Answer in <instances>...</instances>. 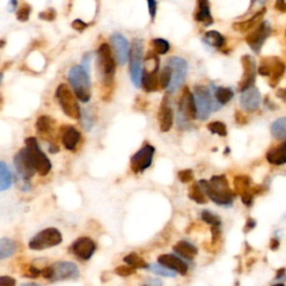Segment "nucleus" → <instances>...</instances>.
<instances>
[{"instance_id":"nucleus-11","label":"nucleus","mask_w":286,"mask_h":286,"mask_svg":"<svg viewBox=\"0 0 286 286\" xmlns=\"http://www.w3.org/2000/svg\"><path fill=\"white\" fill-rule=\"evenodd\" d=\"M258 72L263 76L270 77V86H276L285 72V64L277 57H266L262 60Z\"/></svg>"},{"instance_id":"nucleus-41","label":"nucleus","mask_w":286,"mask_h":286,"mask_svg":"<svg viewBox=\"0 0 286 286\" xmlns=\"http://www.w3.org/2000/svg\"><path fill=\"white\" fill-rule=\"evenodd\" d=\"M30 13H32V6L27 2H22L21 5L19 6L17 11V19L19 21L25 22L29 19Z\"/></svg>"},{"instance_id":"nucleus-7","label":"nucleus","mask_w":286,"mask_h":286,"mask_svg":"<svg viewBox=\"0 0 286 286\" xmlns=\"http://www.w3.org/2000/svg\"><path fill=\"white\" fill-rule=\"evenodd\" d=\"M63 242V236L56 228H46L30 239L29 248L33 250H42L60 245Z\"/></svg>"},{"instance_id":"nucleus-33","label":"nucleus","mask_w":286,"mask_h":286,"mask_svg":"<svg viewBox=\"0 0 286 286\" xmlns=\"http://www.w3.org/2000/svg\"><path fill=\"white\" fill-rule=\"evenodd\" d=\"M13 177L5 162H0V190L5 191L10 188Z\"/></svg>"},{"instance_id":"nucleus-20","label":"nucleus","mask_w":286,"mask_h":286,"mask_svg":"<svg viewBox=\"0 0 286 286\" xmlns=\"http://www.w3.org/2000/svg\"><path fill=\"white\" fill-rule=\"evenodd\" d=\"M14 164H15V168H16L17 176L27 181H29L30 178L36 173L35 169L33 168V165L30 164L28 158H27L26 156L25 149L19 150V151L15 154Z\"/></svg>"},{"instance_id":"nucleus-53","label":"nucleus","mask_w":286,"mask_h":286,"mask_svg":"<svg viewBox=\"0 0 286 286\" xmlns=\"http://www.w3.org/2000/svg\"><path fill=\"white\" fill-rule=\"evenodd\" d=\"M235 120H236V122H237L238 124H241V125L246 124V123L248 122V120H247L246 115L243 114L241 111H236V113H235Z\"/></svg>"},{"instance_id":"nucleus-25","label":"nucleus","mask_w":286,"mask_h":286,"mask_svg":"<svg viewBox=\"0 0 286 286\" xmlns=\"http://www.w3.org/2000/svg\"><path fill=\"white\" fill-rule=\"evenodd\" d=\"M196 21L204 22L206 26L211 25L214 22L211 13H210V5L207 0H199L197 3V9L194 15Z\"/></svg>"},{"instance_id":"nucleus-27","label":"nucleus","mask_w":286,"mask_h":286,"mask_svg":"<svg viewBox=\"0 0 286 286\" xmlns=\"http://www.w3.org/2000/svg\"><path fill=\"white\" fill-rule=\"evenodd\" d=\"M173 250H175L178 255H180L181 257H184L185 260L189 261H192L197 255H198V249H197V247L185 241L178 242L177 244L173 246Z\"/></svg>"},{"instance_id":"nucleus-21","label":"nucleus","mask_w":286,"mask_h":286,"mask_svg":"<svg viewBox=\"0 0 286 286\" xmlns=\"http://www.w3.org/2000/svg\"><path fill=\"white\" fill-rule=\"evenodd\" d=\"M158 264L164 266L172 272H177L181 275H185L188 273V265L180 260L179 257L175 256L172 254H162L158 257Z\"/></svg>"},{"instance_id":"nucleus-63","label":"nucleus","mask_w":286,"mask_h":286,"mask_svg":"<svg viewBox=\"0 0 286 286\" xmlns=\"http://www.w3.org/2000/svg\"><path fill=\"white\" fill-rule=\"evenodd\" d=\"M143 286H146V285H143Z\"/></svg>"},{"instance_id":"nucleus-61","label":"nucleus","mask_w":286,"mask_h":286,"mask_svg":"<svg viewBox=\"0 0 286 286\" xmlns=\"http://www.w3.org/2000/svg\"><path fill=\"white\" fill-rule=\"evenodd\" d=\"M3 46H5V41L1 40V47H3Z\"/></svg>"},{"instance_id":"nucleus-37","label":"nucleus","mask_w":286,"mask_h":286,"mask_svg":"<svg viewBox=\"0 0 286 286\" xmlns=\"http://www.w3.org/2000/svg\"><path fill=\"white\" fill-rule=\"evenodd\" d=\"M151 46L153 47V52L157 55H164L170 51V44L162 38H154L151 41Z\"/></svg>"},{"instance_id":"nucleus-45","label":"nucleus","mask_w":286,"mask_h":286,"mask_svg":"<svg viewBox=\"0 0 286 286\" xmlns=\"http://www.w3.org/2000/svg\"><path fill=\"white\" fill-rule=\"evenodd\" d=\"M56 16H57L56 11L54 10L53 8H48L47 10L41 11V13H40V15H38V17L42 19V20H47V21L55 20Z\"/></svg>"},{"instance_id":"nucleus-18","label":"nucleus","mask_w":286,"mask_h":286,"mask_svg":"<svg viewBox=\"0 0 286 286\" xmlns=\"http://www.w3.org/2000/svg\"><path fill=\"white\" fill-rule=\"evenodd\" d=\"M54 278L53 281L76 280L80 276L79 267L72 262H59L53 265Z\"/></svg>"},{"instance_id":"nucleus-17","label":"nucleus","mask_w":286,"mask_h":286,"mask_svg":"<svg viewBox=\"0 0 286 286\" xmlns=\"http://www.w3.org/2000/svg\"><path fill=\"white\" fill-rule=\"evenodd\" d=\"M112 48L114 51V57L120 65H124L130 59V45L124 36L121 34H114L111 37Z\"/></svg>"},{"instance_id":"nucleus-5","label":"nucleus","mask_w":286,"mask_h":286,"mask_svg":"<svg viewBox=\"0 0 286 286\" xmlns=\"http://www.w3.org/2000/svg\"><path fill=\"white\" fill-rule=\"evenodd\" d=\"M55 96L59 101L61 111L64 112L65 114L67 115L68 118L77 120L81 118L82 115V111L80 109L79 103H77V100L75 95L73 94L71 88L68 87L66 84H61L57 87Z\"/></svg>"},{"instance_id":"nucleus-47","label":"nucleus","mask_w":286,"mask_h":286,"mask_svg":"<svg viewBox=\"0 0 286 286\" xmlns=\"http://www.w3.org/2000/svg\"><path fill=\"white\" fill-rule=\"evenodd\" d=\"M220 237H222V230H220V227H211V245L215 246L217 245L219 241H220Z\"/></svg>"},{"instance_id":"nucleus-16","label":"nucleus","mask_w":286,"mask_h":286,"mask_svg":"<svg viewBox=\"0 0 286 286\" xmlns=\"http://www.w3.org/2000/svg\"><path fill=\"white\" fill-rule=\"evenodd\" d=\"M73 255L81 261H88L96 250V244L88 237H80L69 247Z\"/></svg>"},{"instance_id":"nucleus-3","label":"nucleus","mask_w":286,"mask_h":286,"mask_svg":"<svg viewBox=\"0 0 286 286\" xmlns=\"http://www.w3.org/2000/svg\"><path fill=\"white\" fill-rule=\"evenodd\" d=\"M68 81L72 85L76 98L81 102L86 103L91 99V82L88 72L82 65L73 66L68 72Z\"/></svg>"},{"instance_id":"nucleus-49","label":"nucleus","mask_w":286,"mask_h":286,"mask_svg":"<svg viewBox=\"0 0 286 286\" xmlns=\"http://www.w3.org/2000/svg\"><path fill=\"white\" fill-rule=\"evenodd\" d=\"M72 27L74 28L77 32H83L88 27V24L86 22H84L83 20H81V19H75L74 21L72 22Z\"/></svg>"},{"instance_id":"nucleus-44","label":"nucleus","mask_w":286,"mask_h":286,"mask_svg":"<svg viewBox=\"0 0 286 286\" xmlns=\"http://www.w3.org/2000/svg\"><path fill=\"white\" fill-rule=\"evenodd\" d=\"M178 178L183 184H188L194 179V171L191 169H184L178 172Z\"/></svg>"},{"instance_id":"nucleus-23","label":"nucleus","mask_w":286,"mask_h":286,"mask_svg":"<svg viewBox=\"0 0 286 286\" xmlns=\"http://www.w3.org/2000/svg\"><path fill=\"white\" fill-rule=\"evenodd\" d=\"M261 104V93L256 87H252L249 90L242 93L241 105L247 112H254L260 107Z\"/></svg>"},{"instance_id":"nucleus-28","label":"nucleus","mask_w":286,"mask_h":286,"mask_svg":"<svg viewBox=\"0 0 286 286\" xmlns=\"http://www.w3.org/2000/svg\"><path fill=\"white\" fill-rule=\"evenodd\" d=\"M141 87L148 93L159 91L160 82H159V77H158V73L142 72Z\"/></svg>"},{"instance_id":"nucleus-57","label":"nucleus","mask_w":286,"mask_h":286,"mask_svg":"<svg viewBox=\"0 0 286 286\" xmlns=\"http://www.w3.org/2000/svg\"><path fill=\"white\" fill-rule=\"evenodd\" d=\"M278 246H280V242H278L276 238H273L272 241H270V249L275 250L278 248Z\"/></svg>"},{"instance_id":"nucleus-62","label":"nucleus","mask_w":286,"mask_h":286,"mask_svg":"<svg viewBox=\"0 0 286 286\" xmlns=\"http://www.w3.org/2000/svg\"><path fill=\"white\" fill-rule=\"evenodd\" d=\"M273 286H285L284 284H282V283H280V284H275V285H273Z\"/></svg>"},{"instance_id":"nucleus-2","label":"nucleus","mask_w":286,"mask_h":286,"mask_svg":"<svg viewBox=\"0 0 286 286\" xmlns=\"http://www.w3.org/2000/svg\"><path fill=\"white\" fill-rule=\"evenodd\" d=\"M199 184L202 185L204 194L209 197L211 202L219 204V206L229 207L235 200V192L231 190L228 184L226 176H214L210 180H200Z\"/></svg>"},{"instance_id":"nucleus-32","label":"nucleus","mask_w":286,"mask_h":286,"mask_svg":"<svg viewBox=\"0 0 286 286\" xmlns=\"http://www.w3.org/2000/svg\"><path fill=\"white\" fill-rule=\"evenodd\" d=\"M188 197L191 200H194L195 203L200 204H204L207 203V197L206 194H204V189L202 188V185L198 184H194L189 188L188 191Z\"/></svg>"},{"instance_id":"nucleus-43","label":"nucleus","mask_w":286,"mask_h":286,"mask_svg":"<svg viewBox=\"0 0 286 286\" xmlns=\"http://www.w3.org/2000/svg\"><path fill=\"white\" fill-rule=\"evenodd\" d=\"M135 272H137V269L131 267V266H129V265L119 266V267L114 269V273L117 274V275L122 276V277H127V276L133 275V274H135Z\"/></svg>"},{"instance_id":"nucleus-54","label":"nucleus","mask_w":286,"mask_h":286,"mask_svg":"<svg viewBox=\"0 0 286 286\" xmlns=\"http://www.w3.org/2000/svg\"><path fill=\"white\" fill-rule=\"evenodd\" d=\"M146 286H162V283L160 280H158V278H148L146 280V283L144 284Z\"/></svg>"},{"instance_id":"nucleus-48","label":"nucleus","mask_w":286,"mask_h":286,"mask_svg":"<svg viewBox=\"0 0 286 286\" xmlns=\"http://www.w3.org/2000/svg\"><path fill=\"white\" fill-rule=\"evenodd\" d=\"M16 184L21 191H28L30 189V183H29V181L22 179V178L18 177V176H16Z\"/></svg>"},{"instance_id":"nucleus-13","label":"nucleus","mask_w":286,"mask_h":286,"mask_svg":"<svg viewBox=\"0 0 286 286\" xmlns=\"http://www.w3.org/2000/svg\"><path fill=\"white\" fill-rule=\"evenodd\" d=\"M154 146L150 144H144L139 151L131 158V169L134 173L143 172L148 169L152 163L154 156Z\"/></svg>"},{"instance_id":"nucleus-9","label":"nucleus","mask_w":286,"mask_h":286,"mask_svg":"<svg viewBox=\"0 0 286 286\" xmlns=\"http://www.w3.org/2000/svg\"><path fill=\"white\" fill-rule=\"evenodd\" d=\"M142 59H143V41L140 38H135L131 46L130 52V75L135 87L141 86L142 77Z\"/></svg>"},{"instance_id":"nucleus-14","label":"nucleus","mask_w":286,"mask_h":286,"mask_svg":"<svg viewBox=\"0 0 286 286\" xmlns=\"http://www.w3.org/2000/svg\"><path fill=\"white\" fill-rule=\"evenodd\" d=\"M241 61L243 69H244V74L238 84V91L243 93L254 87L255 79H256V61L250 55H244Z\"/></svg>"},{"instance_id":"nucleus-35","label":"nucleus","mask_w":286,"mask_h":286,"mask_svg":"<svg viewBox=\"0 0 286 286\" xmlns=\"http://www.w3.org/2000/svg\"><path fill=\"white\" fill-rule=\"evenodd\" d=\"M123 261H124L125 264H127L131 267L133 268H142V269H146L150 267V265L146 263L144 260L141 256H139L137 253H131L129 255H126V256L123 258Z\"/></svg>"},{"instance_id":"nucleus-50","label":"nucleus","mask_w":286,"mask_h":286,"mask_svg":"<svg viewBox=\"0 0 286 286\" xmlns=\"http://www.w3.org/2000/svg\"><path fill=\"white\" fill-rule=\"evenodd\" d=\"M0 286H16V280L10 276L0 277Z\"/></svg>"},{"instance_id":"nucleus-29","label":"nucleus","mask_w":286,"mask_h":286,"mask_svg":"<svg viewBox=\"0 0 286 286\" xmlns=\"http://www.w3.org/2000/svg\"><path fill=\"white\" fill-rule=\"evenodd\" d=\"M17 249V244L13 239L3 237L0 239V260L3 261L6 258L13 256Z\"/></svg>"},{"instance_id":"nucleus-8","label":"nucleus","mask_w":286,"mask_h":286,"mask_svg":"<svg viewBox=\"0 0 286 286\" xmlns=\"http://www.w3.org/2000/svg\"><path fill=\"white\" fill-rule=\"evenodd\" d=\"M194 98L197 107V118L200 120L209 118L211 111L215 110V99H212L209 88L204 85H197Z\"/></svg>"},{"instance_id":"nucleus-60","label":"nucleus","mask_w":286,"mask_h":286,"mask_svg":"<svg viewBox=\"0 0 286 286\" xmlns=\"http://www.w3.org/2000/svg\"><path fill=\"white\" fill-rule=\"evenodd\" d=\"M20 286H41L40 284H37V283H24V284H21Z\"/></svg>"},{"instance_id":"nucleus-24","label":"nucleus","mask_w":286,"mask_h":286,"mask_svg":"<svg viewBox=\"0 0 286 286\" xmlns=\"http://www.w3.org/2000/svg\"><path fill=\"white\" fill-rule=\"evenodd\" d=\"M266 159L274 165L286 164V141L269 149L266 153Z\"/></svg>"},{"instance_id":"nucleus-10","label":"nucleus","mask_w":286,"mask_h":286,"mask_svg":"<svg viewBox=\"0 0 286 286\" xmlns=\"http://www.w3.org/2000/svg\"><path fill=\"white\" fill-rule=\"evenodd\" d=\"M165 65L169 66L172 72V80L168 90L170 92H175L178 88L183 86V84L184 83L188 73V64L181 57L173 56L170 57Z\"/></svg>"},{"instance_id":"nucleus-39","label":"nucleus","mask_w":286,"mask_h":286,"mask_svg":"<svg viewBox=\"0 0 286 286\" xmlns=\"http://www.w3.org/2000/svg\"><path fill=\"white\" fill-rule=\"evenodd\" d=\"M172 80V72L169 66H165L162 68L159 76V82H160V88H169L170 83Z\"/></svg>"},{"instance_id":"nucleus-59","label":"nucleus","mask_w":286,"mask_h":286,"mask_svg":"<svg viewBox=\"0 0 286 286\" xmlns=\"http://www.w3.org/2000/svg\"><path fill=\"white\" fill-rule=\"evenodd\" d=\"M285 275V268H282V269H280L277 272V276H276V278H281V277H283Z\"/></svg>"},{"instance_id":"nucleus-12","label":"nucleus","mask_w":286,"mask_h":286,"mask_svg":"<svg viewBox=\"0 0 286 286\" xmlns=\"http://www.w3.org/2000/svg\"><path fill=\"white\" fill-rule=\"evenodd\" d=\"M55 120H53L48 115H41L36 122V129L38 134L41 135V139L49 143V151L52 153L59 152V146L54 139V127H55Z\"/></svg>"},{"instance_id":"nucleus-1","label":"nucleus","mask_w":286,"mask_h":286,"mask_svg":"<svg viewBox=\"0 0 286 286\" xmlns=\"http://www.w3.org/2000/svg\"><path fill=\"white\" fill-rule=\"evenodd\" d=\"M96 67H98V74L101 79L102 98L104 101H109L114 91L117 60L112 54L110 45L105 42L100 45L96 52Z\"/></svg>"},{"instance_id":"nucleus-42","label":"nucleus","mask_w":286,"mask_h":286,"mask_svg":"<svg viewBox=\"0 0 286 286\" xmlns=\"http://www.w3.org/2000/svg\"><path fill=\"white\" fill-rule=\"evenodd\" d=\"M149 269L152 270L154 274H158V275H161V276H164V277H175L176 276V273H173L172 270L165 268L164 266H162L160 264L150 265Z\"/></svg>"},{"instance_id":"nucleus-30","label":"nucleus","mask_w":286,"mask_h":286,"mask_svg":"<svg viewBox=\"0 0 286 286\" xmlns=\"http://www.w3.org/2000/svg\"><path fill=\"white\" fill-rule=\"evenodd\" d=\"M204 41L206 42L207 45L211 46V47L215 48H222L223 46H225V37L223 36L222 34L216 32V30H209L204 34Z\"/></svg>"},{"instance_id":"nucleus-55","label":"nucleus","mask_w":286,"mask_h":286,"mask_svg":"<svg viewBox=\"0 0 286 286\" xmlns=\"http://www.w3.org/2000/svg\"><path fill=\"white\" fill-rule=\"evenodd\" d=\"M255 226H256V222H255L254 219L249 218L248 220H247V223H246V226H245V229H244V231H245V233H247V231L252 230L253 228H255Z\"/></svg>"},{"instance_id":"nucleus-31","label":"nucleus","mask_w":286,"mask_h":286,"mask_svg":"<svg viewBox=\"0 0 286 286\" xmlns=\"http://www.w3.org/2000/svg\"><path fill=\"white\" fill-rule=\"evenodd\" d=\"M235 190L239 195H244L246 192H254V188L250 185V179L247 176H237L234 179ZM255 195V194H254Z\"/></svg>"},{"instance_id":"nucleus-52","label":"nucleus","mask_w":286,"mask_h":286,"mask_svg":"<svg viewBox=\"0 0 286 286\" xmlns=\"http://www.w3.org/2000/svg\"><path fill=\"white\" fill-rule=\"evenodd\" d=\"M41 275L44 276L46 280H53L54 278V268L53 266H47L41 270Z\"/></svg>"},{"instance_id":"nucleus-58","label":"nucleus","mask_w":286,"mask_h":286,"mask_svg":"<svg viewBox=\"0 0 286 286\" xmlns=\"http://www.w3.org/2000/svg\"><path fill=\"white\" fill-rule=\"evenodd\" d=\"M277 95H278V96H281L282 99L286 100V88H284V90H282V91L278 92V93H277Z\"/></svg>"},{"instance_id":"nucleus-6","label":"nucleus","mask_w":286,"mask_h":286,"mask_svg":"<svg viewBox=\"0 0 286 286\" xmlns=\"http://www.w3.org/2000/svg\"><path fill=\"white\" fill-rule=\"evenodd\" d=\"M178 125L183 127L187 122L197 119V107L194 94L189 91V87H184L181 92L179 103H178Z\"/></svg>"},{"instance_id":"nucleus-19","label":"nucleus","mask_w":286,"mask_h":286,"mask_svg":"<svg viewBox=\"0 0 286 286\" xmlns=\"http://www.w3.org/2000/svg\"><path fill=\"white\" fill-rule=\"evenodd\" d=\"M158 121L162 132H168L171 130L173 124V112L170 105L169 95L165 94L162 99L159 111H158Z\"/></svg>"},{"instance_id":"nucleus-38","label":"nucleus","mask_w":286,"mask_h":286,"mask_svg":"<svg viewBox=\"0 0 286 286\" xmlns=\"http://www.w3.org/2000/svg\"><path fill=\"white\" fill-rule=\"evenodd\" d=\"M202 219L204 223L208 224V225H210L211 227H220L222 225V219H220L219 216H217L216 214H212L209 210H203L202 211Z\"/></svg>"},{"instance_id":"nucleus-15","label":"nucleus","mask_w":286,"mask_h":286,"mask_svg":"<svg viewBox=\"0 0 286 286\" xmlns=\"http://www.w3.org/2000/svg\"><path fill=\"white\" fill-rule=\"evenodd\" d=\"M270 33H272V27H270L269 22L263 21L246 37V42L255 53L258 54Z\"/></svg>"},{"instance_id":"nucleus-34","label":"nucleus","mask_w":286,"mask_h":286,"mask_svg":"<svg viewBox=\"0 0 286 286\" xmlns=\"http://www.w3.org/2000/svg\"><path fill=\"white\" fill-rule=\"evenodd\" d=\"M270 132H272L273 137L278 140L286 139V118L277 119L275 122H273L272 126H270Z\"/></svg>"},{"instance_id":"nucleus-36","label":"nucleus","mask_w":286,"mask_h":286,"mask_svg":"<svg viewBox=\"0 0 286 286\" xmlns=\"http://www.w3.org/2000/svg\"><path fill=\"white\" fill-rule=\"evenodd\" d=\"M234 98V92L229 87H217L215 91V99L219 105H225Z\"/></svg>"},{"instance_id":"nucleus-22","label":"nucleus","mask_w":286,"mask_h":286,"mask_svg":"<svg viewBox=\"0 0 286 286\" xmlns=\"http://www.w3.org/2000/svg\"><path fill=\"white\" fill-rule=\"evenodd\" d=\"M60 132L61 137V142H63L65 149L69 150V151H74L76 145L79 144L80 142L81 133L74 126L68 124L61 126Z\"/></svg>"},{"instance_id":"nucleus-40","label":"nucleus","mask_w":286,"mask_h":286,"mask_svg":"<svg viewBox=\"0 0 286 286\" xmlns=\"http://www.w3.org/2000/svg\"><path fill=\"white\" fill-rule=\"evenodd\" d=\"M207 127L211 133L218 134L219 137H226L227 135V127L225 123L223 122H219V121L211 122L207 125Z\"/></svg>"},{"instance_id":"nucleus-4","label":"nucleus","mask_w":286,"mask_h":286,"mask_svg":"<svg viewBox=\"0 0 286 286\" xmlns=\"http://www.w3.org/2000/svg\"><path fill=\"white\" fill-rule=\"evenodd\" d=\"M25 152L28 158L30 164L33 165L38 175L41 177L47 176L52 170V163L46 154L41 151L38 145L36 138L30 137L25 140Z\"/></svg>"},{"instance_id":"nucleus-56","label":"nucleus","mask_w":286,"mask_h":286,"mask_svg":"<svg viewBox=\"0 0 286 286\" xmlns=\"http://www.w3.org/2000/svg\"><path fill=\"white\" fill-rule=\"evenodd\" d=\"M275 7H276V9L277 10H280V11H282V13H286V2L285 1H277L276 3H275Z\"/></svg>"},{"instance_id":"nucleus-46","label":"nucleus","mask_w":286,"mask_h":286,"mask_svg":"<svg viewBox=\"0 0 286 286\" xmlns=\"http://www.w3.org/2000/svg\"><path fill=\"white\" fill-rule=\"evenodd\" d=\"M25 273H26V274H24V277L36 278V277H38V276L41 275V270L40 268L35 267V266H33V265H29L28 267L26 268Z\"/></svg>"},{"instance_id":"nucleus-26","label":"nucleus","mask_w":286,"mask_h":286,"mask_svg":"<svg viewBox=\"0 0 286 286\" xmlns=\"http://www.w3.org/2000/svg\"><path fill=\"white\" fill-rule=\"evenodd\" d=\"M265 13H266L265 9H262L260 11H257V13L255 14L253 17H250L249 19H247V20L235 22V24L233 25V28L235 30H237V32H241V33L248 32L249 29H252V28H254V27H257L258 25H260L261 19H262L263 16H264Z\"/></svg>"},{"instance_id":"nucleus-51","label":"nucleus","mask_w":286,"mask_h":286,"mask_svg":"<svg viewBox=\"0 0 286 286\" xmlns=\"http://www.w3.org/2000/svg\"><path fill=\"white\" fill-rule=\"evenodd\" d=\"M157 1H153V0H149L148 1V6H149V13L150 16H151V20L153 21L154 18H156V14H157Z\"/></svg>"}]
</instances>
